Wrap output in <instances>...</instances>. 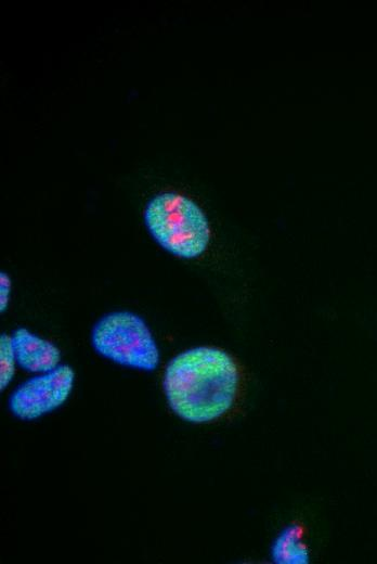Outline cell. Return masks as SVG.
I'll use <instances>...</instances> for the list:
<instances>
[{
	"instance_id": "6da1fadb",
	"label": "cell",
	"mask_w": 377,
	"mask_h": 564,
	"mask_svg": "<svg viewBox=\"0 0 377 564\" xmlns=\"http://www.w3.org/2000/svg\"><path fill=\"white\" fill-rule=\"evenodd\" d=\"M238 369L232 357L214 347L185 350L167 364L164 390L169 407L181 419L205 423L232 407L238 387Z\"/></svg>"
},
{
	"instance_id": "7a4b0ae2",
	"label": "cell",
	"mask_w": 377,
	"mask_h": 564,
	"mask_svg": "<svg viewBox=\"0 0 377 564\" xmlns=\"http://www.w3.org/2000/svg\"><path fill=\"white\" fill-rule=\"evenodd\" d=\"M144 220L154 240L178 257H198L209 243L206 216L197 204L181 194L154 196L145 208Z\"/></svg>"
},
{
	"instance_id": "3957f363",
	"label": "cell",
	"mask_w": 377,
	"mask_h": 564,
	"mask_svg": "<svg viewBox=\"0 0 377 564\" xmlns=\"http://www.w3.org/2000/svg\"><path fill=\"white\" fill-rule=\"evenodd\" d=\"M91 344L102 357L123 367L153 371L159 350L145 321L130 311L104 315L94 324Z\"/></svg>"
},
{
	"instance_id": "277c9868",
	"label": "cell",
	"mask_w": 377,
	"mask_h": 564,
	"mask_svg": "<svg viewBox=\"0 0 377 564\" xmlns=\"http://www.w3.org/2000/svg\"><path fill=\"white\" fill-rule=\"evenodd\" d=\"M75 373L68 364L39 373L20 384L10 395L9 409L23 421L38 419L61 407L73 389Z\"/></svg>"
},
{
	"instance_id": "5b68a950",
	"label": "cell",
	"mask_w": 377,
	"mask_h": 564,
	"mask_svg": "<svg viewBox=\"0 0 377 564\" xmlns=\"http://www.w3.org/2000/svg\"><path fill=\"white\" fill-rule=\"evenodd\" d=\"M11 337L16 363L23 370L44 373L60 366L61 351L50 341L37 336L26 328L15 329Z\"/></svg>"
},
{
	"instance_id": "8992f818",
	"label": "cell",
	"mask_w": 377,
	"mask_h": 564,
	"mask_svg": "<svg viewBox=\"0 0 377 564\" xmlns=\"http://www.w3.org/2000/svg\"><path fill=\"white\" fill-rule=\"evenodd\" d=\"M273 559L278 563H307L308 552L300 540L298 527L286 528L273 547Z\"/></svg>"
},
{
	"instance_id": "52a82bcc",
	"label": "cell",
	"mask_w": 377,
	"mask_h": 564,
	"mask_svg": "<svg viewBox=\"0 0 377 564\" xmlns=\"http://www.w3.org/2000/svg\"><path fill=\"white\" fill-rule=\"evenodd\" d=\"M15 362L16 359L12 345V337L5 333H2L0 336L1 392H3V389L13 379L15 372Z\"/></svg>"
},
{
	"instance_id": "ba28073f",
	"label": "cell",
	"mask_w": 377,
	"mask_h": 564,
	"mask_svg": "<svg viewBox=\"0 0 377 564\" xmlns=\"http://www.w3.org/2000/svg\"><path fill=\"white\" fill-rule=\"evenodd\" d=\"M0 308L1 312L6 310L11 295V279L5 272L0 275Z\"/></svg>"
}]
</instances>
